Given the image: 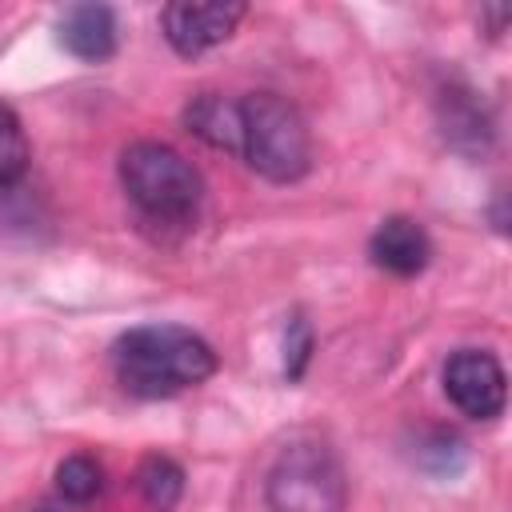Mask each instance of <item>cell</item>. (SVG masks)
Returning <instances> with one entry per match:
<instances>
[{"instance_id": "1", "label": "cell", "mask_w": 512, "mask_h": 512, "mask_svg": "<svg viewBox=\"0 0 512 512\" xmlns=\"http://www.w3.org/2000/svg\"><path fill=\"white\" fill-rule=\"evenodd\" d=\"M120 188L156 240H176L196 228L204 180L184 152L160 140H136L120 152Z\"/></svg>"}, {"instance_id": "2", "label": "cell", "mask_w": 512, "mask_h": 512, "mask_svg": "<svg viewBox=\"0 0 512 512\" xmlns=\"http://www.w3.org/2000/svg\"><path fill=\"white\" fill-rule=\"evenodd\" d=\"M116 384L136 400H168L200 388L216 372V352L204 336L180 324H140L112 344Z\"/></svg>"}, {"instance_id": "3", "label": "cell", "mask_w": 512, "mask_h": 512, "mask_svg": "<svg viewBox=\"0 0 512 512\" xmlns=\"http://www.w3.org/2000/svg\"><path fill=\"white\" fill-rule=\"evenodd\" d=\"M232 156H240L256 176L272 184H292L312 168V136L296 104L276 92L236 96Z\"/></svg>"}, {"instance_id": "4", "label": "cell", "mask_w": 512, "mask_h": 512, "mask_svg": "<svg viewBox=\"0 0 512 512\" xmlns=\"http://www.w3.org/2000/svg\"><path fill=\"white\" fill-rule=\"evenodd\" d=\"M268 512H344L348 476L320 436H296L280 448L264 484Z\"/></svg>"}, {"instance_id": "5", "label": "cell", "mask_w": 512, "mask_h": 512, "mask_svg": "<svg viewBox=\"0 0 512 512\" xmlns=\"http://www.w3.org/2000/svg\"><path fill=\"white\" fill-rule=\"evenodd\" d=\"M444 396L468 420H496L508 404V376L492 352L460 348L444 364Z\"/></svg>"}, {"instance_id": "6", "label": "cell", "mask_w": 512, "mask_h": 512, "mask_svg": "<svg viewBox=\"0 0 512 512\" xmlns=\"http://www.w3.org/2000/svg\"><path fill=\"white\" fill-rule=\"evenodd\" d=\"M244 20V4H224V0H176L160 8V32L172 44L176 56L192 60L204 56L208 48L224 44L236 24Z\"/></svg>"}, {"instance_id": "7", "label": "cell", "mask_w": 512, "mask_h": 512, "mask_svg": "<svg viewBox=\"0 0 512 512\" xmlns=\"http://www.w3.org/2000/svg\"><path fill=\"white\" fill-rule=\"evenodd\" d=\"M368 256L376 268H384L392 276H420L432 260V240H428L420 220L388 216L376 224V232L368 240Z\"/></svg>"}, {"instance_id": "8", "label": "cell", "mask_w": 512, "mask_h": 512, "mask_svg": "<svg viewBox=\"0 0 512 512\" xmlns=\"http://www.w3.org/2000/svg\"><path fill=\"white\" fill-rule=\"evenodd\" d=\"M60 44L84 64L108 60L116 52V12L108 4H72V8H64Z\"/></svg>"}, {"instance_id": "9", "label": "cell", "mask_w": 512, "mask_h": 512, "mask_svg": "<svg viewBox=\"0 0 512 512\" xmlns=\"http://www.w3.org/2000/svg\"><path fill=\"white\" fill-rule=\"evenodd\" d=\"M440 124H444V140L456 152L476 156V152H488V144H492V116L464 88H452L440 96Z\"/></svg>"}, {"instance_id": "10", "label": "cell", "mask_w": 512, "mask_h": 512, "mask_svg": "<svg viewBox=\"0 0 512 512\" xmlns=\"http://www.w3.org/2000/svg\"><path fill=\"white\" fill-rule=\"evenodd\" d=\"M136 492L152 512H172L184 496V468L164 452H148L136 464Z\"/></svg>"}, {"instance_id": "11", "label": "cell", "mask_w": 512, "mask_h": 512, "mask_svg": "<svg viewBox=\"0 0 512 512\" xmlns=\"http://www.w3.org/2000/svg\"><path fill=\"white\" fill-rule=\"evenodd\" d=\"M56 492L68 504H92L104 492V468L88 452H72L56 464Z\"/></svg>"}, {"instance_id": "12", "label": "cell", "mask_w": 512, "mask_h": 512, "mask_svg": "<svg viewBox=\"0 0 512 512\" xmlns=\"http://www.w3.org/2000/svg\"><path fill=\"white\" fill-rule=\"evenodd\" d=\"M28 172V136L20 116L0 100V196L12 192Z\"/></svg>"}, {"instance_id": "13", "label": "cell", "mask_w": 512, "mask_h": 512, "mask_svg": "<svg viewBox=\"0 0 512 512\" xmlns=\"http://www.w3.org/2000/svg\"><path fill=\"white\" fill-rule=\"evenodd\" d=\"M308 352H312V332L304 320H292V332H288V344H284V372L288 380H296L308 364Z\"/></svg>"}]
</instances>
